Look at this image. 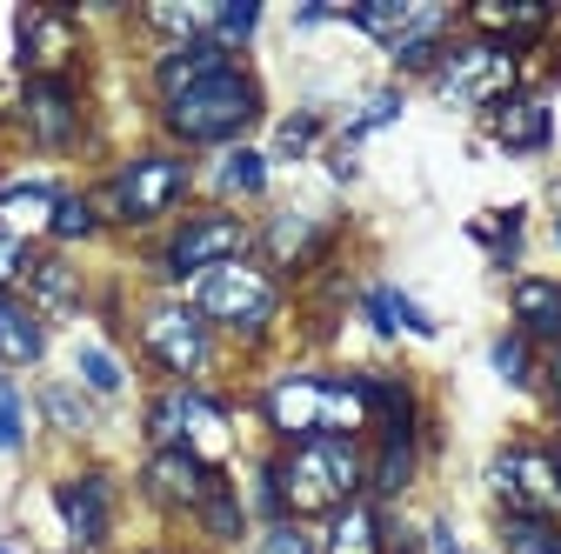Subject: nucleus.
Wrapping results in <instances>:
<instances>
[{"label":"nucleus","instance_id":"21","mask_svg":"<svg viewBox=\"0 0 561 554\" xmlns=\"http://www.w3.org/2000/svg\"><path fill=\"white\" fill-rule=\"evenodd\" d=\"M27 295H34V314L47 308V314H67L81 301V281H75V267L67 261H34L27 267Z\"/></svg>","mask_w":561,"mask_h":554},{"label":"nucleus","instance_id":"8","mask_svg":"<svg viewBox=\"0 0 561 554\" xmlns=\"http://www.w3.org/2000/svg\"><path fill=\"white\" fill-rule=\"evenodd\" d=\"M495 495L515 501V515H561V468L541 448H508L495 461Z\"/></svg>","mask_w":561,"mask_h":554},{"label":"nucleus","instance_id":"5","mask_svg":"<svg viewBox=\"0 0 561 554\" xmlns=\"http://www.w3.org/2000/svg\"><path fill=\"white\" fill-rule=\"evenodd\" d=\"M515 94V47L508 41H461L442 54V101L448 107H502Z\"/></svg>","mask_w":561,"mask_h":554},{"label":"nucleus","instance_id":"15","mask_svg":"<svg viewBox=\"0 0 561 554\" xmlns=\"http://www.w3.org/2000/svg\"><path fill=\"white\" fill-rule=\"evenodd\" d=\"M60 515H67V528H75L81 547H101L107 541V481L101 474L67 481V488H60Z\"/></svg>","mask_w":561,"mask_h":554},{"label":"nucleus","instance_id":"9","mask_svg":"<svg viewBox=\"0 0 561 554\" xmlns=\"http://www.w3.org/2000/svg\"><path fill=\"white\" fill-rule=\"evenodd\" d=\"M248 254V228L234 215H194L174 247H168V274H181V281H194V274L221 267V261H241Z\"/></svg>","mask_w":561,"mask_h":554},{"label":"nucleus","instance_id":"30","mask_svg":"<svg viewBox=\"0 0 561 554\" xmlns=\"http://www.w3.org/2000/svg\"><path fill=\"white\" fill-rule=\"evenodd\" d=\"M254 21H261L254 0H234V8H221V14H215V41L234 54V41H248V34H254Z\"/></svg>","mask_w":561,"mask_h":554},{"label":"nucleus","instance_id":"36","mask_svg":"<svg viewBox=\"0 0 561 554\" xmlns=\"http://www.w3.org/2000/svg\"><path fill=\"white\" fill-rule=\"evenodd\" d=\"M0 448H21V401L8 381H0Z\"/></svg>","mask_w":561,"mask_h":554},{"label":"nucleus","instance_id":"17","mask_svg":"<svg viewBox=\"0 0 561 554\" xmlns=\"http://www.w3.org/2000/svg\"><path fill=\"white\" fill-rule=\"evenodd\" d=\"M488 114H495V141H502V148H515V154L548 148V107H541V101L508 94L502 107H488Z\"/></svg>","mask_w":561,"mask_h":554},{"label":"nucleus","instance_id":"35","mask_svg":"<svg viewBox=\"0 0 561 554\" xmlns=\"http://www.w3.org/2000/svg\"><path fill=\"white\" fill-rule=\"evenodd\" d=\"M47 414H54V422H60V428H75V435L88 428V407H81L75 394H67V388H47Z\"/></svg>","mask_w":561,"mask_h":554},{"label":"nucleus","instance_id":"39","mask_svg":"<svg viewBox=\"0 0 561 554\" xmlns=\"http://www.w3.org/2000/svg\"><path fill=\"white\" fill-rule=\"evenodd\" d=\"M394 114H401V101H394V94H375V101H368V114L355 120V134H368V127H388Z\"/></svg>","mask_w":561,"mask_h":554},{"label":"nucleus","instance_id":"24","mask_svg":"<svg viewBox=\"0 0 561 554\" xmlns=\"http://www.w3.org/2000/svg\"><path fill=\"white\" fill-rule=\"evenodd\" d=\"M368 321H375L381 334H394V327H408V334H435V321L421 314L408 295H394V288H375V295H368Z\"/></svg>","mask_w":561,"mask_h":554},{"label":"nucleus","instance_id":"10","mask_svg":"<svg viewBox=\"0 0 561 554\" xmlns=\"http://www.w3.org/2000/svg\"><path fill=\"white\" fill-rule=\"evenodd\" d=\"M75 21L67 14H47V8H27L21 14V67H34L41 81H60V67L75 60Z\"/></svg>","mask_w":561,"mask_h":554},{"label":"nucleus","instance_id":"14","mask_svg":"<svg viewBox=\"0 0 561 554\" xmlns=\"http://www.w3.org/2000/svg\"><path fill=\"white\" fill-rule=\"evenodd\" d=\"M228 47L215 41V34H207V41H187V47H174L161 67H154V81H161V94L168 101H181L187 88H201V81H215V74H228Z\"/></svg>","mask_w":561,"mask_h":554},{"label":"nucleus","instance_id":"26","mask_svg":"<svg viewBox=\"0 0 561 554\" xmlns=\"http://www.w3.org/2000/svg\"><path fill=\"white\" fill-rule=\"evenodd\" d=\"M221 187H228V194H261V187H267V154L234 148V154L221 161Z\"/></svg>","mask_w":561,"mask_h":554},{"label":"nucleus","instance_id":"16","mask_svg":"<svg viewBox=\"0 0 561 554\" xmlns=\"http://www.w3.org/2000/svg\"><path fill=\"white\" fill-rule=\"evenodd\" d=\"M47 348V334H41V314L14 295H0V361L8 368H34Z\"/></svg>","mask_w":561,"mask_h":554},{"label":"nucleus","instance_id":"34","mask_svg":"<svg viewBox=\"0 0 561 554\" xmlns=\"http://www.w3.org/2000/svg\"><path fill=\"white\" fill-rule=\"evenodd\" d=\"M261 554H314V541H308L301 528H288V521H274L267 541H261Z\"/></svg>","mask_w":561,"mask_h":554},{"label":"nucleus","instance_id":"1","mask_svg":"<svg viewBox=\"0 0 561 554\" xmlns=\"http://www.w3.org/2000/svg\"><path fill=\"white\" fill-rule=\"evenodd\" d=\"M267 422L288 441L314 435H347L368 428V381H321V374H288L267 388Z\"/></svg>","mask_w":561,"mask_h":554},{"label":"nucleus","instance_id":"7","mask_svg":"<svg viewBox=\"0 0 561 554\" xmlns=\"http://www.w3.org/2000/svg\"><path fill=\"white\" fill-rule=\"evenodd\" d=\"M140 341H148V355H154L168 374H201V368H207V321H201L194 308H181V301L148 308Z\"/></svg>","mask_w":561,"mask_h":554},{"label":"nucleus","instance_id":"38","mask_svg":"<svg viewBox=\"0 0 561 554\" xmlns=\"http://www.w3.org/2000/svg\"><path fill=\"white\" fill-rule=\"evenodd\" d=\"M27 267V247L8 234V228H0V295H8V281H14V274Z\"/></svg>","mask_w":561,"mask_h":554},{"label":"nucleus","instance_id":"27","mask_svg":"<svg viewBox=\"0 0 561 554\" xmlns=\"http://www.w3.org/2000/svg\"><path fill=\"white\" fill-rule=\"evenodd\" d=\"M414 474V441H381V468H375V488L381 495H401Z\"/></svg>","mask_w":561,"mask_h":554},{"label":"nucleus","instance_id":"11","mask_svg":"<svg viewBox=\"0 0 561 554\" xmlns=\"http://www.w3.org/2000/svg\"><path fill=\"white\" fill-rule=\"evenodd\" d=\"M148 495L161 508H201L207 495H215V474H207L194 454H181V448H154V461H148Z\"/></svg>","mask_w":561,"mask_h":554},{"label":"nucleus","instance_id":"12","mask_svg":"<svg viewBox=\"0 0 561 554\" xmlns=\"http://www.w3.org/2000/svg\"><path fill=\"white\" fill-rule=\"evenodd\" d=\"M228 448H234L228 414H221L215 401H207V394L181 388V454H194L201 468H215V461H228Z\"/></svg>","mask_w":561,"mask_h":554},{"label":"nucleus","instance_id":"6","mask_svg":"<svg viewBox=\"0 0 561 554\" xmlns=\"http://www.w3.org/2000/svg\"><path fill=\"white\" fill-rule=\"evenodd\" d=\"M181 187H187V168L174 154H140L114 174V207H121V221H154L181 200Z\"/></svg>","mask_w":561,"mask_h":554},{"label":"nucleus","instance_id":"2","mask_svg":"<svg viewBox=\"0 0 561 554\" xmlns=\"http://www.w3.org/2000/svg\"><path fill=\"white\" fill-rule=\"evenodd\" d=\"M274 474H280V501L295 515H334L362 488V448L347 435H314V441H295V454Z\"/></svg>","mask_w":561,"mask_h":554},{"label":"nucleus","instance_id":"13","mask_svg":"<svg viewBox=\"0 0 561 554\" xmlns=\"http://www.w3.org/2000/svg\"><path fill=\"white\" fill-rule=\"evenodd\" d=\"M21 107H27V127H34L41 148H67L81 134V107H75V88L67 81H34Z\"/></svg>","mask_w":561,"mask_h":554},{"label":"nucleus","instance_id":"23","mask_svg":"<svg viewBox=\"0 0 561 554\" xmlns=\"http://www.w3.org/2000/svg\"><path fill=\"white\" fill-rule=\"evenodd\" d=\"M502 547L508 554H561V521H548V515H508L502 521Z\"/></svg>","mask_w":561,"mask_h":554},{"label":"nucleus","instance_id":"32","mask_svg":"<svg viewBox=\"0 0 561 554\" xmlns=\"http://www.w3.org/2000/svg\"><path fill=\"white\" fill-rule=\"evenodd\" d=\"M442 60V41L435 34H421V41H401L394 47V67H401V74H421V67H435Z\"/></svg>","mask_w":561,"mask_h":554},{"label":"nucleus","instance_id":"4","mask_svg":"<svg viewBox=\"0 0 561 554\" xmlns=\"http://www.w3.org/2000/svg\"><path fill=\"white\" fill-rule=\"evenodd\" d=\"M187 308L201 314V321H221V327H241V334H254V327H267V314H274V274L267 267H254V261H221V267H207V274H194L187 281Z\"/></svg>","mask_w":561,"mask_h":554},{"label":"nucleus","instance_id":"31","mask_svg":"<svg viewBox=\"0 0 561 554\" xmlns=\"http://www.w3.org/2000/svg\"><path fill=\"white\" fill-rule=\"evenodd\" d=\"M81 381H88L94 394H121V361H114L107 348H81Z\"/></svg>","mask_w":561,"mask_h":554},{"label":"nucleus","instance_id":"28","mask_svg":"<svg viewBox=\"0 0 561 554\" xmlns=\"http://www.w3.org/2000/svg\"><path fill=\"white\" fill-rule=\"evenodd\" d=\"M54 234H60V241L94 234V207H88L81 194H60V200H54Z\"/></svg>","mask_w":561,"mask_h":554},{"label":"nucleus","instance_id":"22","mask_svg":"<svg viewBox=\"0 0 561 554\" xmlns=\"http://www.w3.org/2000/svg\"><path fill=\"white\" fill-rule=\"evenodd\" d=\"M314 241H321V228H314L308 215H280V221L267 228V254H274V267H301V261L314 254Z\"/></svg>","mask_w":561,"mask_h":554},{"label":"nucleus","instance_id":"18","mask_svg":"<svg viewBox=\"0 0 561 554\" xmlns=\"http://www.w3.org/2000/svg\"><path fill=\"white\" fill-rule=\"evenodd\" d=\"M321 554H381V515L368 501L334 508V528H328V547Z\"/></svg>","mask_w":561,"mask_h":554},{"label":"nucleus","instance_id":"25","mask_svg":"<svg viewBox=\"0 0 561 554\" xmlns=\"http://www.w3.org/2000/svg\"><path fill=\"white\" fill-rule=\"evenodd\" d=\"M474 27L481 34H541L548 8H495V0H488V8H474Z\"/></svg>","mask_w":561,"mask_h":554},{"label":"nucleus","instance_id":"19","mask_svg":"<svg viewBox=\"0 0 561 554\" xmlns=\"http://www.w3.org/2000/svg\"><path fill=\"white\" fill-rule=\"evenodd\" d=\"M368 422H381V441H414V394L401 381H368Z\"/></svg>","mask_w":561,"mask_h":554},{"label":"nucleus","instance_id":"33","mask_svg":"<svg viewBox=\"0 0 561 554\" xmlns=\"http://www.w3.org/2000/svg\"><path fill=\"white\" fill-rule=\"evenodd\" d=\"M495 368H502V381H528V341L522 334H508V341H495Z\"/></svg>","mask_w":561,"mask_h":554},{"label":"nucleus","instance_id":"41","mask_svg":"<svg viewBox=\"0 0 561 554\" xmlns=\"http://www.w3.org/2000/svg\"><path fill=\"white\" fill-rule=\"evenodd\" d=\"M554 468H561V454H554Z\"/></svg>","mask_w":561,"mask_h":554},{"label":"nucleus","instance_id":"37","mask_svg":"<svg viewBox=\"0 0 561 554\" xmlns=\"http://www.w3.org/2000/svg\"><path fill=\"white\" fill-rule=\"evenodd\" d=\"M314 134H321V120H314V114H295L288 127H280V154H301Z\"/></svg>","mask_w":561,"mask_h":554},{"label":"nucleus","instance_id":"40","mask_svg":"<svg viewBox=\"0 0 561 554\" xmlns=\"http://www.w3.org/2000/svg\"><path fill=\"white\" fill-rule=\"evenodd\" d=\"M548 381H554V394H561V348H554V361H548Z\"/></svg>","mask_w":561,"mask_h":554},{"label":"nucleus","instance_id":"29","mask_svg":"<svg viewBox=\"0 0 561 554\" xmlns=\"http://www.w3.org/2000/svg\"><path fill=\"white\" fill-rule=\"evenodd\" d=\"M201 521L215 528V541H234V534H241V508H234V495L221 488V481H215V495L201 501Z\"/></svg>","mask_w":561,"mask_h":554},{"label":"nucleus","instance_id":"20","mask_svg":"<svg viewBox=\"0 0 561 554\" xmlns=\"http://www.w3.org/2000/svg\"><path fill=\"white\" fill-rule=\"evenodd\" d=\"M515 314L535 341H561V288L554 281H515Z\"/></svg>","mask_w":561,"mask_h":554},{"label":"nucleus","instance_id":"3","mask_svg":"<svg viewBox=\"0 0 561 554\" xmlns=\"http://www.w3.org/2000/svg\"><path fill=\"white\" fill-rule=\"evenodd\" d=\"M261 114V88L241 74V67H228V74L187 88L181 101H168V127L181 134V141L194 148H215V141H234V134Z\"/></svg>","mask_w":561,"mask_h":554}]
</instances>
